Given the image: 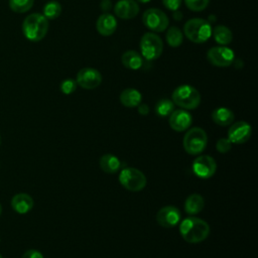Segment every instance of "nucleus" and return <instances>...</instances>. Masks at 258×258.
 <instances>
[{"label": "nucleus", "mask_w": 258, "mask_h": 258, "mask_svg": "<svg viewBox=\"0 0 258 258\" xmlns=\"http://www.w3.org/2000/svg\"><path fill=\"white\" fill-rule=\"evenodd\" d=\"M179 233L187 243H200L210 235V226L203 219L188 217L180 222Z\"/></svg>", "instance_id": "obj_1"}, {"label": "nucleus", "mask_w": 258, "mask_h": 258, "mask_svg": "<svg viewBox=\"0 0 258 258\" xmlns=\"http://www.w3.org/2000/svg\"><path fill=\"white\" fill-rule=\"evenodd\" d=\"M22 31L28 40L40 41L48 31V20L40 13H32L23 20Z\"/></svg>", "instance_id": "obj_2"}, {"label": "nucleus", "mask_w": 258, "mask_h": 258, "mask_svg": "<svg viewBox=\"0 0 258 258\" xmlns=\"http://www.w3.org/2000/svg\"><path fill=\"white\" fill-rule=\"evenodd\" d=\"M201 94L199 91L189 85H181L174 89L171 95V101L174 105L184 109L194 110L201 104Z\"/></svg>", "instance_id": "obj_3"}, {"label": "nucleus", "mask_w": 258, "mask_h": 258, "mask_svg": "<svg viewBox=\"0 0 258 258\" xmlns=\"http://www.w3.org/2000/svg\"><path fill=\"white\" fill-rule=\"evenodd\" d=\"M185 37L195 43H204L212 35L211 23L203 18H191L183 26Z\"/></svg>", "instance_id": "obj_4"}, {"label": "nucleus", "mask_w": 258, "mask_h": 258, "mask_svg": "<svg viewBox=\"0 0 258 258\" xmlns=\"http://www.w3.org/2000/svg\"><path fill=\"white\" fill-rule=\"evenodd\" d=\"M208 143V136L204 129L194 127L189 129L183 136L182 146L185 152L191 155L202 153Z\"/></svg>", "instance_id": "obj_5"}, {"label": "nucleus", "mask_w": 258, "mask_h": 258, "mask_svg": "<svg viewBox=\"0 0 258 258\" xmlns=\"http://www.w3.org/2000/svg\"><path fill=\"white\" fill-rule=\"evenodd\" d=\"M139 46L142 56L147 60L157 59L163 51L161 38L153 32L144 33L140 39Z\"/></svg>", "instance_id": "obj_6"}, {"label": "nucleus", "mask_w": 258, "mask_h": 258, "mask_svg": "<svg viewBox=\"0 0 258 258\" xmlns=\"http://www.w3.org/2000/svg\"><path fill=\"white\" fill-rule=\"evenodd\" d=\"M119 182L130 191H140L146 185V176L142 171L134 167H126L119 174Z\"/></svg>", "instance_id": "obj_7"}, {"label": "nucleus", "mask_w": 258, "mask_h": 258, "mask_svg": "<svg viewBox=\"0 0 258 258\" xmlns=\"http://www.w3.org/2000/svg\"><path fill=\"white\" fill-rule=\"evenodd\" d=\"M143 24L154 32H161L166 30L169 24L167 15L158 8L147 9L142 16Z\"/></svg>", "instance_id": "obj_8"}, {"label": "nucleus", "mask_w": 258, "mask_h": 258, "mask_svg": "<svg viewBox=\"0 0 258 258\" xmlns=\"http://www.w3.org/2000/svg\"><path fill=\"white\" fill-rule=\"evenodd\" d=\"M207 58L215 67L226 68L233 63L235 52L227 46H214L208 50Z\"/></svg>", "instance_id": "obj_9"}, {"label": "nucleus", "mask_w": 258, "mask_h": 258, "mask_svg": "<svg viewBox=\"0 0 258 258\" xmlns=\"http://www.w3.org/2000/svg\"><path fill=\"white\" fill-rule=\"evenodd\" d=\"M76 82L77 85L85 90H93L102 83V75L96 69L84 68L78 72Z\"/></svg>", "instance_id": "obj_10"}, {"label": "nucleus", "mask_w": 258, "mask_h": 258, "mask_svg": "<svg viewBox=\"0 0 258 258\" xmlns=\"http://www.w3.org/2000/svg\"><path fill=\"white\" fill-rule=\"evenodd\" d=\"M192 170L201 178H210L217 170V163L210 155H200L192 162Z\"/></svg>", "instance_id": "obj_11"}, {"label": "nucleus", "mask_w": 258, "mask_h": 258, "mask_svg": "<svg viewBox=\"0 0 258 258\" xmlns=\"http://www.w3.org/2000/svg\"><path fill=\"white\" fill-rule=\"evenodd\" d=\"M251 125L245 121H238L231 125L228 130V139L235 144H242L251 137Z\"/></svg>", "instance_id": "obj_12"}, {"label": "nucleus", "mask_w": 258, "mask_h": 258, "mask_svg": "<svg viewBox=\"0 0 258 258\" xmlns=\"http://www.w3.org/2000/svg\"><path fill=\"white\" fill-rule=\"evenodd\" d=\"M180 212L173 206H165L156 214V222L163 228H172L179 223Z\"/></svg>", "instance_id": "obj_13"}, {"label": "nucleus", "mask_w": 258, "mask_h": 258, "mask_svg": "<svg viewBox=\"0 0 258 258\" xmlns=\"http://www.w3.org/2000/svg\"><path fill=\"white\" fill-rule=\"evenodd\" d=\"M169 126L171 129L177 132L185 131L192 123L191 115L184 109L173 110L172 113L169 115L168 120Z\"/></svg>", "instance_id": "obj_14"}, {"label": "nucleus", "mask_w": 258, "mask_h": 258, "mask_svg": "<svg viewBox=\"0 0 258 258\" xmlns=\"http://www.w3.org/2000/svg\"><path fill=\"white\" fill-rule=\"evenodd\" d=\"M114 12L121 19H132L137 16L139 6L135 0H119L114 6Z\"/></svg>", "instance_id": "obj_15"}, {"label": "nucleus", "mask_w": 258, "mask_h": 258, "mask_svg": "<svg viewBox=\"0 0 258 258\" xmlns=\"http://www.w3.org/2000/svg\"><path fill=\"white\" fill-rule=\"evenodd\" d=\"M117 28V20L110 13L101 14L96 21V29L103 36L112 35Z\"/></svg>", "instance_id": "obj_16"}, {"label": "nucleus", "mask_w": 258, "mask_h": 258, "mask_svg": "<svg viewBox=\"0 0 258 258\" xmlns=\"http://www.w3.org/2000/svg\"><path fill=\"white\" fill-rule=\"evenodd\" d=\"M11 207L16 213L23 215L33 208V200L27 194H17L11 200Z\"/></svg>", "instance_id": "obj_17"}, {"label": "nucleus", "mask_w": 258, "mask_h": 258, "mask_svg": "<svg viewBox=\"0 0 258 258\" xmlns=\"http://www.w3.org/2000/svg\"><path fill=\"white\" fill-rule=\"evenodd\" d=\"M119 99L123 106L127 108H135L141 103L142 96L136 89L127 88L121 92Z\"/></svg>", "instance_id": "obj_18"}, {"label": "nucleus", "mask_w": 258, "mask_h": 258, "mask_svg": "<svg viewBox=\"0 0 258 258\" xmlns=\"http://www.w3.org/2000/svg\"><path fill=\"white\" fill-rule=\"evenodd\" d=\"M212 119L216 124L220 126H228L234 122L235 115L230 109L219 107L212 112Z\"/></svg>", "instance_id": "obj_19"}, {"label": "nucleus", "mask_w": 258, "mask_h": 258, "mask_svg": "<svg viewBox=\"0 0 258 258\" xmlns=\"http://www.w3.org/2000/svg\"><path fill=\"white\" fill-rule=\"evenodd\" d=\"M121 62L129 70H138L143 64V58L136 50L129 49L122 54Z\"/></svg>", "instance_id": "obj_20"}, {"label": "nucleus", "mask_w": 258, "mask_h": 258, "mask_svg": "<svg viewBox=\"0 0 258 258\" xmlns=\"http://www.w3.org/2000/svg\"><path fill=\"white\" fill-rule=\"evenodd\" d=\"M205 207V200L199 194L189 195L184 202V210L188 215H196L202 212Z\"/></svg>", "instance_id": "obj_21"}, {"label": "nucleus", "mask_w": 258, "mask_h": 258, "mask_svg": "<svg viewBox=\"0 0 258 258\" xmlns=\"http://www.w3.org/2000/svg\"><path fill=\"white\" fill-rule=\"evenodd\" d=\"M99 164L101 169L106 172V173H115L119 170L121 163L120 160L118 159L117 156L113 155V154H104L101 156L100 160H99Z\"/></svg>", "instance_id": "obj_22"}, {"label": "nucleus", "mask_w": 258, "mask_h": 258, "mask_svg": "<svg viewBox=\"0 0 258 258\" xmlns=\"http://www.w3.org/2000/svg\"><path fill=\"white\" fill-rule=\"evenodd\" d=\"M212 33L214 35L215 41L222 45H227L232 42L233 40V33L225 25H217L212 29Z\"/></svg>", "instance_id": "obj_23"}, {"label": "nucleus", "mask_w": 258, "mask_h": 258, "mask_svg": "<svg viewBox=\"0 0 258 258\" xmlns=\"http://www.w3.org/2000/svg\"><path fill=\"white\" fill-rule=\"evenodd\" d=\"M166 42L171 47L179 46L183 41V33L176 26H170L165 34Z\"/></svg>", "instance_id": "obj_24"}, {"label": "nucleus", "mask_w": 258, "mask_h": 258, "mask_svg": "<svg viewBox=\"0 0 258 258\" xmlns=\"http://www.w3.org/2000/svg\"><path fill=\"white\" fill-rule=\"evenodd\" d=\"M61 13V6L57 1H49L43 6V16L48 19H55Z\"/></svg>", "instance_id": "obj_25"}, {"label": "nucleus", "mask_w": 258, "mask_h": 258, "mask_svg": "<svg viewBox=\"0 0 258 258\" xmlns=\"http://www.w3.org/2000/svg\"><path fill=\"white\" fill-rule=\"evenodd\" d=\"M174 110V104L169 99H161L155 105V112L159 117L169 116Z\"/></svg>", "instance_id": "obj_26"}, {"label": "nucleus", "mask_w": 258, "mask_h": 258, "mask_svg": "<svg viewBox=\"0 0 258 258\" xmlns=\"http://www.w3.org/2000/svg\"><path fill=\"white\" fill-rule=\"evenodd\" d=\"M34 0H9V7L16 13H24L31 9Z\"/></svg>", "instance_id": "obj_27"}, {"label": "nucleus", "mask_w": 258, "mask_h": 258, "mask_svg": "<svg viewBox=\"0 0 258 258\" xmlns=\"http://www.w3.org/2000/svg\"><path fill=\"white\" fill-rule=\"evenodd\" d=\"M184 3L189 10L200 12L208 7L210 0H184Z\"/></svg>", "instance_id": "obj_28"}, {"label": "nucleus", "mask_w": 258, "mask_h": 258, "mask_svg": "<svg viewBox=\"0 0 258 258\" xmlns=\"http://www.w3.org/2000/svg\"><path fill=\"white\" fill-rule=\"evenodd\" d=\"M77 89V82L73 79H67L63 80L60 84V91L61 93L66 94V95H70L72 93H74Z\"/></svg>", "instance_id": "obj_29"}, {"label": "nucleus", "mask_w": 258, "mask_h": 258, "mask_svg": "<svg viewBox=\"0 0 258 258\" xmlns=\"http://www.w3.org/2000/svg\"><path fill=\"white\" fill-rule=\"evenodd\" d=\"M232 147V142L228 138H220L216 143V149L220 153L229 152Z\"/></svg>", "instance_id": "obj_30"}, {"label": "nucleus", "mask_w": 258, "mask_h": 258, "mask_svg": "<svg viewBox=\"0 0 258 258\" xmlns=\"http://www.w3.org/2000/svg\"><path fill=\"white\" fill-rule=\"evenodd\" d=\"M162 3L164 7L167 8L168 10L175 11V10H178V8L180 7L181 0H162Z\"/></svg>", "instance_id": "obj_31"}, {"label": "nucleus", "mask_w": 258, "mask_h": 258, "mask_svg": "<svg viewBox=\"0 0 258 258\" xmlns=\"http://www.w3.org/2000/svg\"><path fill=\"white\" fill-rule=\"evenodd\" d=\"M21 258H43L41 252L35 249H29L21 256Z\"/></svg>", "instance_id": "obj_32"}, {"label": "nucleus", "mask_w": 258, "mask_h": 258, "mask_svg": "<svg viewBox=\"0 0 258 258\" xmlns=\"http://www.w3.org/2000/svg\"><path fill=\"white\" fill-rule=\"evenodd\" d=\"M137 107H138V112H139L140 115L145 116V115H147L149 113L148 105H146V104H139Z\"/></svg>", "instance_id": "obj_33"}, {"label": "nucleus", "mask_w": 258, "mask_h": 258, "mask_svg": "<svg viewBox=\"0 0 258 258\" xmlns=\"http://www.w3.org/2000/svg\"><path fill=\"white\" fill-rule=\"evenodd\" d=\"M111 7H112V3H111L110 0H102V2H101V8H102L103 11L106 12V11L110 10Z\"/></svg>", "instance_id": "obj_34"}, {"label": "nucleus", "mask_w": 258, "mask_h": 258, "mask_svg": "<svg viewBox=\"0 0 258 258\" xmlns=\"http://www.w3.org/2000/svg\"><path fill=\"white\" fill-rule=\"evenodd\" d=\"M137 1L140 3H148L150 0H137Z\"/></svg>", "instance_id": "obj_35"}, {"label": "nucleus", "mask_w": 258, "mask_h": 258, "mask_svg": "<svg viewBox=\"0 0 258 258\" xmlns=\"http://www.w3.org/2000/svg\"><path fill=\"white\" fill-rule=\"evenodd\" d=\"M1 213H2V206H1V204H0V215H1Z\"/></svg>", "instance_id": "obj_36"}, {"label": "nucleus", "mask_w": 258, "mask_h": 258, "mask_svg": "<svg viewBox=\"0 0 258 258\" xmlns=\"http://www.w3.org/2000/svg\"><path fill=\"white\" fill-rule=\"evenodd\" d=\"M0 145H1V136H0Z\"/></svg>", "instance_id": "obj_37"}, {"label": "nucleus", "mask_w": 258, "mask_h": 258, "mask_svg": "<svg viewBox=\"0 0 258 258\" xmlns=\"http://www.w3.org/2000/svg\"><path fill=\"white\" fill-rule=\"evenodd\" d=\"M0 258H3V257H2V255H1V254H0Z\"/></svg>", "instance_id": "obj_38"}]
</instances>
